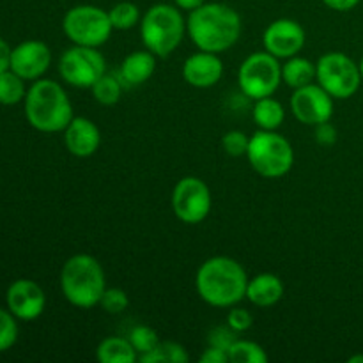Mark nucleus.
I'll return each instance as SVG.
<instances>
[{"label": "nucleus", "mask_w": 363, "mask_h": 363, "mask_svg": "<svg viewBox=\"0 0 363 363\" xmlns=\"http://www.w3.org/2000/svg\"><path fill=\"white\" fill-rule=\"evenodd\" d=\"M110 23H112L113 30H130V28L137 27L142 20L140 9L137 4L133 2H119L108 11Z\"/></svg>", "instance_id": "nucleus-25"}, {"label": "nucleus", "mask_w": 363, "mask_h": 363, "mask_svg": "<svg viewBox=\"0 0 363 363\" xmlns=\"http://www.w3.org/2000/svg\"><path fill=\"white\" fill-rule=\"evenodd\" d=\"M186 34L202 52L223 53L233 48L241 35V16L222 2H206L190 11Z\"/></svg>", "instance_id": "nucleus-1"}, {"label": "nucleus", "mask_w": 363, "mask_h": 363, "mask_svg": "<svg viewBox=\"0 0 363 363\" xmlns=\"http://www.w3.org/2000/svg\"><path fill=\"white\" fill-rule=\"evenodd\" d=\"M252 113H254V121L259 130L266 131H277L284 124V119H286V108L273 96L255 99L254 112Z\"/></svg>", "instance_id": "nucleus-22"}, {"label": "nucleus", "mask_w": 363, "mask_h": 363, "mask_svg": "<svg viewBox=\"0 0 363 363\" xmlns=\"http://www.w3.org/2000/svg\"><path fill=\"white\" fill-rule=\"evenodd\" d=\"M333 101L335 99L315 82L301 89H294L289 99V108L298 123L305 126H318L332 121Z\"/></svg>", "instance_id": "nucleus-12"}, {"label": "nucleus", "mask_w": 363, "mask_h": 363, "mask_svg": "<svg viewBox=\"0 0 363 363\" xmlns=\"http://www.w3.org/2000/svg\"><path fill=\"white\" fill-rule=\"evenodd\" d=\"M227 325L238 333L248 332L252 328V325H254V315H252V312L248 308L234 305V307H230L229 314H227Z\"/></svg>", "instance_id": "nucleus-32"}, {"label": "nucleus", "mask_w": 363, "mask_h": 363, "mask_svg": "<svg viewBox=\"0 0 363 363\" xmlns=\"http://www.w3.org/2000/svg\"><path fill=\"white\" fill-rule=\"evenodd\" d=\"M160 354H162L163 363H188L190 354L186 347L177 342H160L158 346Z\"/></svg>", "instance_id": "nucleus-33"}, {"label": "nucleus", "mask_w": 363, "mask_h": 363, "mask_svg": "<svg viewBox=\"0 0 363 363\" xmlns=\"http://www.w3.org/2000/svg\"><path fill=\"white\" fill-rule=\"evenodd\" d=\"M27 89H25V80L18 77L14 71L7 69L0 73V105L13 106L23 101Z\"/></svg>", "instance_id": "nucleus-24"}, {"label": "nucleus", "mask_w": 363, "mask_h": 363, "mask_svg": "<svg viewBox=\"0 0 363 363\" xmlns=\"http://www.w3.org/2000/svg\"><path fill=\"white\" fill-rule=\"evenodd\" d=\"M315 82L333 99H350L362 85L360 64L342 52H328L315 62Z\"/></svg>", "instance_id": "nucleus-8"}, {"label": "nucleus", "mask_w": 363, "mask_h": 363, "mask_svg": "<svg viewBox=\"0 0 363 363\" xmlns=\"http://www.w3.org/2000/svg\"><path fill=\"white\" fill-rule=\"evenodd\" d=\"M248 144H250V137L243 133V131H227L222 137V147L233 158H240V156H247Z\"/></svg>", "instance_id": "nucleus-30"}, {"label": "nucleus", "mask_w": 363, "mask_h": 363, "mask_svg": "<svg viewBox=\"0 0 363 363\" xmlns=\"http://www.w3.org/2000/svg\"><path fill=\"white\" fill-rule=\"evenodd\" d=\"M248 275L233 257L216 255L197 269L195 287L204 303L215 308H230L247 298Z\"/></svg>", "instance_id": "nucleus-2"}, {"label": "nucleus", "mask_w": 363, "mask_h": 363, "mask_svg": "<svg viewBox=\"0 0 363 363\" xmlns=\"http://www.w3.org/2000/svg\"><path fill=\"white\" fill-rule=\"evenodd\" d=\"M62 30L73 45L99 48L112 35L108 11L91 4L74 6L64 14Z\"/></svg>", "instance_id": "nucleus-7"}, {"label": "nucleus", "mask_w": 363, "mask_h": 363, "mask_svg": "<svg viewBox=\"0 0 363 363\" xmlns=\"http://www.w3.org/2000/svg\"><path fill=\"white\" fill-rule=\"evenodd\" d=\"M315 64L305 57L294 55L282 64V82L294 89H301L315 82Z\"/></svg>", "instance_id": "nucleus-20"}, {"label": "nucleus", "mask_w": 363, "mask_h": 363, "mask_svg": "<svg viewBox=\"0 0 363 363\" xmlns=\"http://www.w3.org/2000/svg\"><path fill=\"white\" fill-rule=\"evenodd\" d=\"M23 105L28 124L41 133L64 131L74 117L69 96L55 80H35L27 89Z\"/></svg>", "instance_id": "nucleus-3"}, {"label": "nucleus", "mask_w": 363, "mask_h": 363, "mask_svg": "<svg viewBox=\"0 0 363 363\" xmlns=\"http://www.w3.org/2000/svg\"><path fill=\"white\" fill-rule=\"evenodd\" d=\"M360 73H362V82H363V57H362V60H360Z\"/></svg>", "instance_id": "nucleus-40"}, {"label": "nucleus", "mask_w": 363, "mask_h": 363, "mask_svg": "<svg viewBox=\"0 0 363 363\" xmlns=\"http://www.w3.org/2000/svg\"><path fill=\"white\" fill-rule=\"evenodd\" d=\"M123 84L121 77H113V74L105 73L94 85L91 87L92 98L103 106H112L119 103L121 96H123Z\"/></svg>", "instance_id": "nucleus-23"}, {"label": "nucleus", "mask_w": 363, "mask_h": 363, "mask_svg": "<svg viewBox=\"0 0 363 363\" xmlns=\"http://www.w3.org/2000/svg\"><path fill=\"white\" fill-rule=\"evenodd\" d=\"M307 35L305 28L291 18H279L266 27L262 34V46L277 59H291L303 50Z\"/></svg>", "instance_id": "nucleus-13"}, {"label": "nucleus", "mask_w": 363, "mask_h": 363, "mask_svg": "<svg viewBox=\"0 0 363 363\" xmlns=\"http://www.w3.org/2000/svg\"><path fill=\"white\" fill-rule=\"evenodd\" d=\"M223 77V62L218 53L195 52L183 64V78L195 89H209Z\"/></svg>", "instance_id": "nucleus-16"}, {"label": "nucleus", "mask_w": 363, "mask_h": 363, "mask_svg": "<svg viewBox=\"0 0 363 363\" xmlns=\"http://www.w3.org/2000/svg\"><path fill=\"white\" fill-rule=\"evenodd\" d=\"M106 289V277L101 262L87 254H77L60 269V291L73 307L89 308L99 305Z\"/></svg>", "instance_id": "nucleus-4"}, {"label": "nucleus", "mask_w": 363, "mask_h": 363, "mask_svg": "<svg viewBox=\"0 0 363 363\" xmlns=\"http://www.w3.org/2000/svg\"><path fill=\"white\" fill-rule=\"evenodd\" d=\"M186 34V20L183 11L174 4H155L140 20V38L145 50L165 59L176 52Z\"/></svg>", "instance_id": "nucleus-5"}, {"label": "nucleus", "mask_w": 363, "mask_h": 363, "mask_svg": "<svg viewBox=\"0 0 363 363\" xmlns=\"http://www.w3.org/2000/svg\"><path fill=\"white\" fill-rule=\"evenodd\" d=\"M128 305H130L128 294L121 287H106L101 300H99V307L108 314H121V312L126 311Z\"/></svg>", "instance_id": "nucleus-29"}, {"label": "nucleus", "mask_w": 363, "mask_h": 363, "mask_svg": "<svg viewBox=\"0 0 363 363\" xmlns=\"http://www.w3.org/2000/svg\"><path fill=\"white\" fill-rule=\"evenodd\" d=\"M247 158L252 169L266 179L284 177L294 165L293 145L279 131H255L250 137Z\"/></svg>", "instance_id": "nucleus-6"}, {"label": "nucleus", "mask_w": 363, "mask_h": 363, "mask_svg": "<svg viewBox=\"0 0 363 363\" xmlns=\"http://www.w3.org/2000/svg\"><path fill=\"white\" fill-rule=\"evenodd\" d=\"M284 298V282L275 273H259L248 280L247 300L255 307H275Z\"/></svg>", "instance_id": "nucleus-18"}, {"label": "nucleus", "mask_w": 363, "mask_h": 363, "mask_svg": "<svg viewBox=\"0 0 363 363\" xmlns=\"http://www.w3.org/2000/svg\"><path fill=\"white\" fill-rule=\"evenodd\" d=\"M238 339H240V337H238V332H234L229 325L215 326V328H213L208 335L209 346L218 347V350L227 351V353H229L230 346H233Z\"/></svg>", "instance_id": "nucleus-31"}, {"label": "nucleus", "mask_w": 363, "mask_h": 363, "mask_svg": "<svg viewBox=\"0 0 363 363\" xmlns=\"http://www.w3.org/2000/svg\"><path fill=\"white\" fill-rule=\"evenodd\" d=\"M174 4H176L181 11H188V13H190V11L197 9L202 4H206V0H174Z\"/></svg>", "instance_id": "nucleus-38"}, {"label": "nucleus", "mask_w": 363, "mask_h": 363, "mask_svg": "<svg viewBox=\"0 0 363 363\" xmlns=\"http://www.w3.org/2000/svg\"><path fill=\"white\" fill-rule=\"evenodd\" d=\"M11 46L7 45L6 41H4L2 38H0V73H4V71L9 69L11 66Z\"/></svg>", "instance_id": "nucleus-37"}, {"label": "nucleus", "mask_w": 363, "mask_h": 363, "mask_svg": "<svg viewBox=\"0 0 363 363\" xmlns=\"http://www.w3.org/2000/svg\"><path fill=\"white\" fill-rule=\"evenodd\" d=\"M6 303L18 321H34L45 312L46 294L34 280L18 279L7 289Z\"/></svg>", "instance_id": "nucleus-15"}, {"label": "nucleus", "mask_w": 363, "mask_h": 363, "mask_svg": "<svg viewBox=\"0 0 363 363\" xmlns=\"http://www.w3.org/2000/svg\"><path fill=\"white\" fill-rule=\"evenodd\" d=\"M18 340V319L9 308H0V353H6Z\"/></svg>", "instance_id": "nucleus-28"}, {"label": "nucleus", "mask_w": 363, "mask_h": 363, "mask_svg": "<svg viewBox=\"0 0 363 363\" xmlns=\"http://www.w3.org/2000/svg\"><path fill=\"white\" fill-rule=\"evenodd\" d=\"M96 357L101 363H135L138 353L124 337H106L99 342Z\"/></svg>", "instance_id": "nucleus-21"}, {"label": "nucleus", "mask_w": 363, "mask_h": 363, "mask_svg": "<svg viewBox=\"0 0 363 363\" xmlns=\"http://www.w3.org/2000/svg\"><path fill=\"white\" fill-rule=\"evenodd\" d=\"M106 73V60L98 48L73 45L60 55L59 74L77 89H91Z\"/></svg>", "instance_id": "nucleus-10"}, {"label": "nucleus", "mask_w": 363, "mask_h": 363, "mask_svg": "<svg viewBox=\"0 0 363 363\" xmlns=\"http://www.w3.org/2000/svg\"><path fill=\"white\" fill-rule=\"evenodd\" d=\"M62 133L67 152L77 158H89L101 145V131L87 117H73Z\"/></svg>", "instance_id": "nucleus-17"}, {"label": "nucleus", "mask_w": 363, "mask_h": 363, "mask_svg": "<svg viewBox=\"0 0 363 363\" xmlns=\"http://www.w3.org/2000/svg\"><path fill=\"white\" fill-rule=\"evenodd\" d=\"M282 84V66L272 53L255 52L241 62L238 71V85L250 99L273 96Z\"/></svg>", "instance_id": "nucleus-9"}, {"label": "nucleus", "mask_w": 363, "mask_h": 363, "mask_svg": "<svg viewBox=\"0 0 363 363\" xmlns=\"http://www.w3.org/2000/svg\"><path fill=\"white\" fill-rule=\"evenodd\" d=\"M315 128V140L319 142L321 145H333L337 142V130L335 126H332L328 123H323V124H318Z\"/></svg>", "instance_id": "nucleus-34"}, {"label": "nucleus", "mask_w": 363, "mask_h": 363, "mask_svg": "<svg viewBox=\"0 0 363 363\" xmlns=\"http://www.w3.org/2000/svg\"><path fill=\"white\" fill-rule=\"evenodd\" d=\"M128 340L131 342V346L135 347V351L138 353V357L145 353H151L152 350L160 346V337L156 333V330H152L151 326H145V325H138L135 326L133 330L130 332L128 335Z\"/></svg>", "instance_id": "nucleus-27"}, {"label": "nucleus", "mask_w": 363, "mask_h": 363, "mask_svg": "<svg viewBox=\"0 0 363 363\" xmlns=\"http://www.w3.org/2000/svg\"><path fill=\"white\" fill-rule=\"evenodd\" d=\"M227 362H229V353L213 346H209L201 357V363H227Z\"/></svg>", "instance_id": "nucleus-35"}, {"label": "nucleus", "mask_w": 363, "mask_h": 363, "mask_svg": "<svg viewBox=\"0 0 363 363\" xmlns=\"http://www.w3.org/2000/svg\"><path fill=\"white\" fill-rule=\"evenodd\" d=\"M321 2L337 13H347V11H353L360 4V0H321Z\"/></svg>", "instance_id": "nucleus-36"}, {"label": "nucleus", "mask_w": 363, "mask_h": 363, "mask_svg": "<svg viewBox=\"0 0 363 363\" xmlns=\"http://www.w3.org/2000/svg\"><path fill=\"white\" fill-rule=\"evenodd\" d=\"M358 362L363 363V357H362V354H357V357H351V358H350V363H358Z\"/></svg>", "instance_id": "nucleus-39"}, {"label": "nucleus", "mask_w": 363, "mask_h": 363, "mask_svg": "<svg viewBox=\"0 0 363 363\" xmlns=\"http://www.w3.org/2000/svg\"><path fill=\"white\" fill-rule=\"evenodd\" d=\"M158 57L149 50H137L126 55L119 69L121 80L126 85H142L155 74Z\"/></svg>", "instance_id": "nucleus-19"}, {"label": "nucleus", "mask_w": 363, "mask_h": 363, "mask_svg": "<svg viewBox=\"0 0 363 363\" xmlns=\"http://www.w3.org/2000/svg\"><path fill=\"white\" fill-rule=\"evenodd\" d=\"M211 190L202 179L186 176L176 183L172 190V209L177 220L186 225L204 222L211 213Z\"/></svg>", "instance_id": "nucleus-11"}, {"label": "nucleus", "mask_w": 363, "mask_h": 363, "mask_svg": "<svg viewBox=\"0 0 363 363\" xmlns=\"http://www.w3.org/2000/svg\"><path fill=\"white\" fill-rule=\"evenodd\" d=\"M50 64H52V50L46 43L38 39H28L11 50L9 69L25 82H35L43 78V74L50 69Z\"/></svg>", "instance_id": "nucleus-14"}, {"label": "nucleus", "mask_w": 363, "mask_h": 363, "mask_svg": "<svg viewBox=\"0 0 363 363\" xmlns=\"http://www.w3.org/2000/svg\"><path fill=\"white\" fill-rule=\"evenodd\" d=\"M229 362L233 363H266L268 354L254 340L238 339L229 350Z\"/></svg>", "instance_id": "nucleus-26"}]
</instances>
